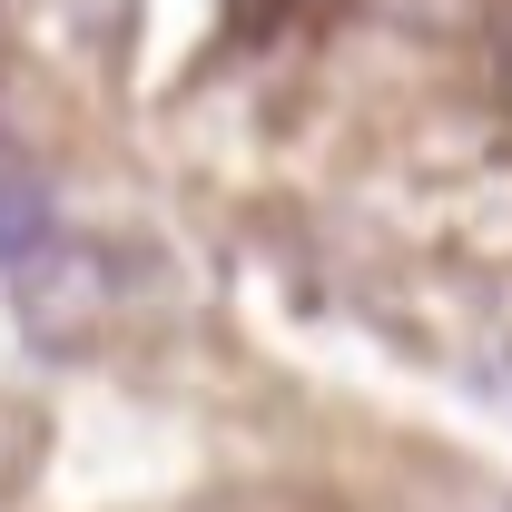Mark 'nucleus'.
I'll use <instances>...</instances> for the list:
<instances>
[{"instance_id": "nucleus-1", "label": "nucleus", "mask_w": 512, "mask_h": 512, "mask_svg": "<svg viewBox=\"0 0 512 512\" xmlns=\"http://www.w3.org/2000/svg\"><path fill=\"white\" fill-rule=\"evenodd\" d=\"M10 276H20V286H10L20 335L50 345V355H69L89 325L109 316V296H119V256H109V247H79V237H40Z\"/></svg>"}, {"instance_id": "nucleus-2", "label": "nucleus", "mask_w": 512, "mask_h": 512, "mask_svg": "<svg viewBox=\"0 0 512 512\" xmlns=\"http://www.w3.org/2000/svg\"><path fill=\"white\" fill-rule=\"evenodd\" d=\"M40 237H50V197L30 178H0V266H20Z\"/></svg>"}]
</instances>
